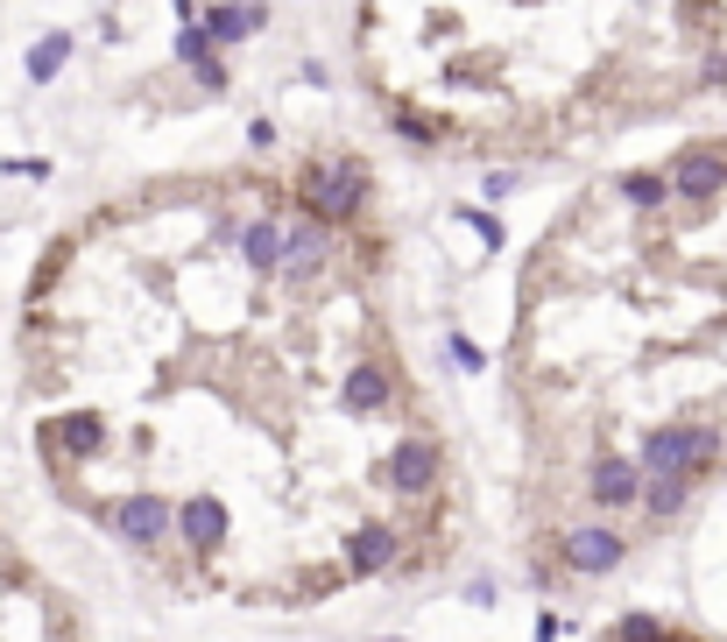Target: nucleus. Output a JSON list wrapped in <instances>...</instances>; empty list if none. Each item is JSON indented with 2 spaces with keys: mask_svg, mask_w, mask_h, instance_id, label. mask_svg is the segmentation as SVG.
Here are the masks:
<instances>
[{
  "mask_svg": "<svg viewBox=\"0 0 727 642\" xmlns=\"http://www.w3.org/2000/svg\"><path fill=\"white\" fill-rule=\"evenodd\" d=\"M14 375L50 495L184 593L318 607L452 558L467 481L339 162L93 198L22 282Z\"/></svg>",
  "mask_w": 727,
  "mask_h": 642,
  "instance_id": "1",
  "label": "nucleus"
},
{
  "mask_svg": "<svg viewBox=\"0 0 727 642\" xmlns=\"http://www.w3.org/2000/svg\"><path fill=\"white\" fill-rule=\"evenodd\" d=\"M501 396L544 586L621 572L727 487V128L607 162L544 219Z\"/></svg>",
  "mask_w": 727,
  "mask_h": 642,
  "instance_id": "2",
  "label": "nucleus"
},
{
  "mask_svg": "<svg viewBox=\"0 0 727 642\" xmlns=\"http://www.w3.org/2000/svg\"><path fill=\"white\" fill-rule=\"evenodd\" d=\"M353 71L424 156L566 162L727 99V0H353Z\"/></svg>",
  "mask_w": 727,
  "mask_h": 642,
  "instance_id": "3",
  "label": "nucleus"
},
{
  "mask_svg": "<svg viewBox=\"0 0 727 642\" xmlns=\"http://www.w3.org/2000/svg\"><path fill=\"white\" fill-rule=\"evenodd\" d=\"M0 642H78L64 593L14 550L8 530H0Z\"/></svg>",
  "mask_w": 727,
  "mask_h": 642,
  "instance_id": "4",
  "label": "nucleus"
},
{
  "mask_svg": "<svg viewBox=\"0 0 727 642\" xmlns=\"http://www.w3.org/2000/svg\"><path fill=\"white\" fill-rule=\"evenodd\" d=\"M607 642H720V635H700V629H678V621H621Z\"/></svg>",
  "mask_w": 727,
  "mask_h": 642,
  "instance_id": "5",
  "label": "nucleus"
}]
</instances>
